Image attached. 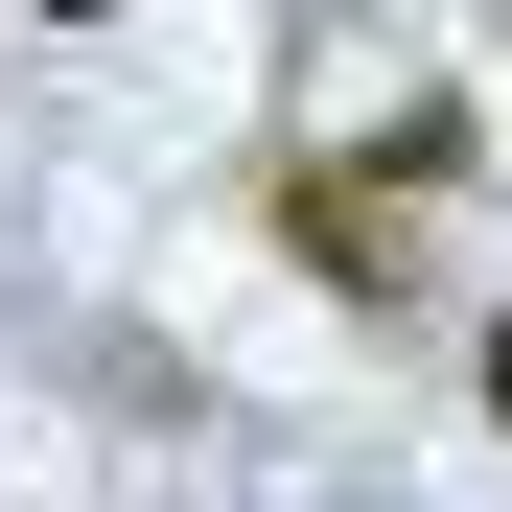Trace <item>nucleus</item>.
I'll list each match as a JSON object with an SVG mask.
<instances>
[{
  "label": "nucleus",
  "instance_id": "f257e3e1",
  "mask_svg": "<svg viewBox=\"0 0 512 512\" xmlns=\"http://www.w3.org/2000/svg\"><path fill=\"white\" fill-rule=\"evenodd\" d=\"M280 256H326L350 303L419 280V187H373V163H280Z\"/></svg>",
  "mask_w": 512,
  "mask_h": 512
},
{
  "label": "nucleus",
  "instance_id": "f03ea898",
  "mask_svg": "<svg viewBox=\"0 0 512 512\" xmlns=\"http://www.w3.org/2000/svg\"><path fill=\"white\" fill-rule=\"evenodd\" d=\"M489 419H512V326H489Z\"/></svg>",
  "mask_w": 512,
  "mask_h": 512
}]
</instances>
